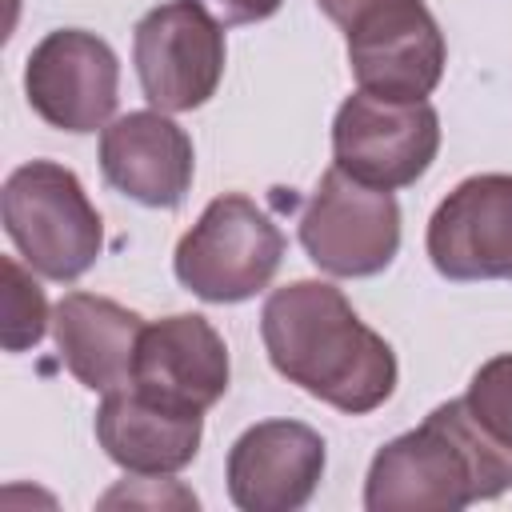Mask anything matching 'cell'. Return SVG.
<instances>
[{
  "instance_id": "cell-10",
  "label": "cell",
  "mask_w": 512,
  "mask_h": 512,
  "mask_svg": "<svg viewBox=\"0 0 512 512\" xmlns=\"http://www.w3.org/2000/svg\"><path fill=\"white\" fill-rule=\"evenodd\" d=\"M348 68L364 92L424 100L444 72V36L420 0H392L348 28Z\"/></svg>"
},
{
  "instance_id": "cell-8",
  "label": "cell",
  "mask_w": 512,
  "mask_h": 512,
  "mask_svg": "<svg viewBox=\"0 0 512 512\" xmlns=\"http://www.w3.org/2000/svg\"><path fill=\"white\" fill-rule=\"evenodd\" d=\"M120 88V60L96 32L56 28L24 64V96L32 112L60 132H96L108 124Z\"/></svg>"
},
{
  "instance_id": "cell-2",
  "label": "cell",
  "mask_w": 512,
  "mask_h": 512,
  "mask_svg": "<svg viewBox=\"0 0 512 512\" xmlns=\"http://www.w3.org/2000/svg\"><path fill=\"white\" fill-rule=\"evenodd\" d=\"M512 488V448L464 400L436 404L420 428L388 440L364 480L368 512H460Z\"/></svg>"
},
{
  "instance_id": "cell-15",
  "label": "cell",
  "mask_w": 512,
  "mask_h": 512,
  "mask_svg": "<svg viewBox=\"0 0 512 512\" xmlns=\"http://www.w3.org/2000/svg\"><path fill=\"white\" fill-rule=\"evenodd\" d=\"M144 320L92 292H68L52 308V336L68 372L92 392H116L132 384V360Z\"/></svg>"
},
{
  "instance_id": "cell-1",
  "label": "cell",
  "mask_w": 512,
  "mask_h": 512,
  "mask_svg": "<svg viewBox=\"0 0 512 512\" xmlns=\"http://www.w3.org/2000/svg\"><path fill=\"white\" fill-rule=\"evenodd\" d=\"M260 336L272 368L288 384L348 416L380 408L396 388V352L324 280L276 288L264 300Z\"/></svg>"
},
{
  "instance_id": "cell-18",
  "label": "cell",
  "mask_w": 512,
  "mask_h": 512,
  "mask_svg": "<svg viewBox=\"0 0 512 512\" xmlns=\"http://www.w3.org/2000/svg\"><path fill=\"white\" fill-rule=\"evenodd\" d=\"M200 8H208L220 24H256L268 20L284 0H196Z\"/></svg>"
},
{
  "instance_id": "cell-12",
  "label": "cell",
  "mask_w": 512,
  "mask_h": 512,
  "mask_svg": "<svg viewBox=\"0 0 512 512\" xmlns=\"http://www.w3.org/2000/svg\"><path fill=\"white\" fill-rule=\"evenodd\" d=\"M324 476V440L300 420H260L228 452V496L244 512H292Z\"/></svg>"
},
{
  "instance_id": "cell-9",
  "label": "cell",
  "mask_w": 512,
  "mask_h": 512,
  "mask_svg": "<svg viewBox=\"0 0 512 512\" xmlns=\"http://www.w3.org/2000/svg\"><path fill=\"white\" fill-rule=\"evenodd\" d=\"M428 256L448 280H512V172L460 180L428 220Z\"/></svg>"
},
{
  "instance_id": "cell-6",
  "label": "cell",
  "mask_w": 512,
  "mask_h": 512,
  "mask_svg": "<svg viewBox=\"0 0 512 512\" xmlns=\"http://www.w3.org/2000/svg\"><path fill=\"white\" fill-rule=\"evenodd\" d=\"M440 148V116L428 100H392L376 92H356L340 104L332 120L336 168L372 184L404 188L416 184Z\"/></svg>"
},
{
  "instance_id": "cell-11",
  "label": "cell",
  "mask_w": 512,
  "mask_h": 512,
  "mask_svg": "<svg viewBox=\"0 0 512 512\" xmlns=\"http://www.w3.org/2000/svg\"><path fill=\"white\" fill-rule=\"evenodd\" d=\"M132 388L168 408H212L228 392V348L220 332L196 312L144 324L132 360Z\"/></svg>"
},
{
  "instance_id": "cell-14",
  "label": "cell",
  "mask_w": 512,
  "mask_h": 512,
  "mask_svg": "<svg viewBox=\"0 0 512 512\" xmlns=\"http://www.w3.org/2000/svg\"><path fill=\"white\" fill-rule=\"evenodd\" d=\"M200 436H204L200 412L168 408L136 388L104 392V404L96 412V440L104 456L140 476H164L188 468L200 452Z\"/></svg>"
},
{
  "instance_id": "cell-17",
  "label": "cell",
  "mask_w": 512,
  "mask_h": 512,
  "mask_svg": "<svg viewBox=\"0 0 512 512\" xmlns=\"http://www.w3.org/2000/svg\"><path fill=\"white\" fill-rule=\"evenodd\" d=\"M464 404L500 444L512 448V352H500L476 368Z\"/></svg>"
},
{
  "instance_id": "cell-13",
  "label": "cell",
  "mask_w": 512,
  "mask_h": 512,
  "mask_svg": "<svg viewBox=\"0 0 512 512\" xmlns=\"http://www.w3.org/2000/svg\"><path fill=\"white\" fill-rule=\"evenodd\" d=\"M192 168V140L164 112H128L100 136L104 180L144 208H176L192 188Z\"/></svg>"
},
{
  "instance_id": "cell-3",
  "label": "cell",
  "mask_w": 512,
  "mask_h": 512,
  "mask_svg": "<svg viewBox=\"0 0 512 512\" xmlns=\"http://www.w3.org/2000/svg\"><path fill=\"white\" fill-rule=\"evenodd\" d=\"M4 232L24 264L48 280L84 276L100 248L104 224L72 168L56 160H28L4 180Z\"/></svg>"
},
{
  "instance_id": "cell-16",
  "label": "cell",
  "mask_w": 512,
  "mask_h": 512,
  "mask_svg": "<svg viewBox=\"0 0 512 512\" xmlns=\"http://www.w3.org/2000/svg\"><path fill=\"white\" fill-rule=\"evenodd\" d=\"M0 272H4V324H0L4 328V348L24 352V348L40 344L44 328L52 324L48 300H44L40 284L32 280V272L16 256H4Z\"/></svg>"
},
{
  "instance_id": "cell-7",
  "label": "cell",
  "mask_w": 512,
  "mask_h": 512,
  "mask_svg": "<svg viewBox=\"0 0 512 512\" xmlns=\"http://www.w3.org/2000/svg\"><path fill=\"white\" fill-rule=\"evenodd\" d=\"M132 64L156 112H192L212 100L224 76L220 20L196 0L160 4L132 32Z\"/></svg>"
},
{
  "instance_id": "cell-5",
  "label": "cell",
  "mask_w": 512,
  "mask_h": 512,
  "mask_svg": "<svg viewBox=\"0 0 512 512\" xmlns=\"http://www.w3.org/2000/svg\"><path fill=\"white\" fill-rule=\"evenodd\" d=\"M300 244L332 276H376L400 248V204L332 164L300 212Z\"/></svg>"
},
{
  "instance_id": "cell-19",
  "label": "cell",
  "mask_w": 512,
  "mask_h": 512,
  "mask_svg": "<svg viewBox=\"0 0 512 512\" xmlns=\"http://www.w3.org/2000/svg\"><path fill=\"white\" fill-rule=\"evenodd\" d=\"M320 8H324V16L332 20V24H340L344 32L356 24V20H364L368 12H376V8H384V4H392V0H316Z\"/></svg>"
},
{
  "instance_id": "cell-4",
  "label": "cell",
  "mask_w": 512,
  "mask_h": 512,
  "mask_svg": "<svg viewBox=\"0 0 512 512\" xmlns=\"http://www.w3.org/2000/svg\"><path fill=\"white\" fill-rule=\"evenodd\" d=\"M280 260L284 236L272 216L256 200L224 192L180 236L172 268L192 296L208 304H240L268 288Z\"/></svg>"
}]
</instances>
